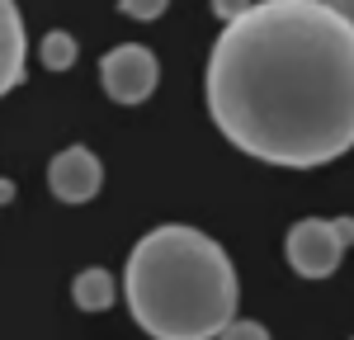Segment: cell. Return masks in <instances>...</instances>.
Wrapping results in <instances>:
<instances>
[{
  "instance_id": "6da1fadb",
  "label": "cell",
  "mask_w": 354,
  "mask_h": 340,
  "mask_svg": "<svg viewBox=\"0 0 354 340\" xmlns=\"http://www.w3.org/2000/svg\"><path fill=\"white\" fill-rule=\"evenodd\" d=\"M203 100L241 156L330 166L354 151V28L330 0H255L222 24Z\"/></svg>"
},
{
  "instance_id": "7a4b0ae2",
  "label": "cell",
  "mask_w": 354,
  "mask_h": 340,
  "mask_svg": "<svg viewBox=\"0 0 354 340\" xmlns=\"http://www.w3.org/2000/svg\"><path fill=\"white\" fill-rule=\"evenodd\" d=\"M123 298L151 340H218L236 321L241 283L218 236L189 223H161L133 241Z\"/></svg>"
},
{
  "instance_id": "3957f363",
  "label": "cell",
  "mask_w": 354,
  "mask_h": 340,
  "mask_svg": "<svg viewBox=\"0 0 354 340\" xmlns=\"http://www.w3.org/2000/svg\"><path fill=\"white\" fill-rule=\"evenodd\" d=\"M345 246H354V218H302L283 236V260L302 279H330L345 260Z\"/></svg>"
},
{
  "instance_id": "277c9868",
  "label": "cell",
  "mask_w": 354,
  "mask_h": 340,
  "mask_svg": "<svg viewBox=\"0 0 354 340\" xmlns=\"http://www.w3.org/2000/svg\"><path fill=\"white\" fill-rule=\"evenodd\" d=\"M100 85L113 104H142L161 85V62L142 43H118L100 57Z\"/></svg>"
},
{
  "instance_id": "5b68a950",
  "label": "cell",
  "mask_w": 354,
  "mask_h": 340,
  "mask_svg": "<svg viewBox=\"0 0 354 340\" xmlns=\"http://www.w3.org/2000/svg\"><path fill=\"white\" fill-rule=\"evenodd\" d=\"M100 185H104V166L81 142H71L66 151H57L53 161H48V189L62 203H90V198L100 194Z\"/></svg>"
},
{
  "instance_id": "8992f818",
  "label": "cell",
  "mask_w": 354,
  "mask_h": 340,
  "mask_svg": "<svg viewBox=\"0 0 354 340\" xmlns=\"http://www.w3.org/2000/svg\"><path fill=\"white\" fill-rule=\"evenodd\" d=\"M0 24H5V66H0L5 76H0V85L15 90L24 81V19L15 5H0Z\"/></svg>"
},
{
  "instance_id": "52a82bcc",
  "label": "cell",
  "mask_w": 354,
  "mask_h": 340,
  "mask_svg": "<svg viewBox=\"0 0 354 340\" xmlns=\"http://www.w3.org/2000/svg\"><path fill=\"white\" fill-rule=\"evenodd\" d=\"M113 293H118V283H113L109 270H81V274L71 279V298H76L81 312H109Z\"/></svg>"
},
{
  "instance_id": "ba28073f",
  "label": "cell",
  "mask_w": 354,
  "mask_h": 340,
  "mask_svg": "<svg viewBox=\"0 0 354 340\" xmlns=\"http://www.w3.org/2000/svg\"><path fill=\"white\" fill-rule=\"evenodd\" d=\"M38 57H43V66H48V71H71V66H76V57H81V48H76V38H71L66 28H48Z\"/></svg>"
},
{
  "instance_id": "9c48e42d",
  "label": "cell",
  "mask_w": 354,
  "mask_h": 340,
  "mask_svg": "<svg viewBox=\"0 0 354 340\" xmlns=\"http://www.w3.org/2000/svg\"><path fill=\"white\" fill-rule=\"evenodd\" d=\"M218 340H270V326H265V321H255V317H236Z\"/></svg>"
},
{
  "instance_id": "30bf717a",
  "label": "cell",
  "mask_w": 354,
  "mask_h": 340,
  "mask_svg": "<svg viewBox=\"0 0 354 340\" xmlns=\"http://www.w3.org/2000/svg\"><path fill=\"white\" fill-rule=\"evenodd\" d=\"M118 10H123L128 19H161V15H165V0H123Z\"/></svg>"
},
{
  "instance_id": "8fae6325",
  "label": "cell",
  "mask_w": 354,
  "mask_h": 340,
  "mask_svg": "<svg viewBox=\"0 0 354 340\" xmlns=\"http://www.w3.org/2000/svg\"><path fill=\"white\" fill-rule=\"evenodd\" d=\"M241 10H245V5H236V0H213V15H218L222 24H232V19H236Z\"/></svg>"
},
{
  "instance_id": "7c38bea8",
  "label": "cell",
  "mask_w": 354,
  "mask_h": 340,
  "mask_svg": "<svg viewBox=\"0 0 354 340\" xmlns=\"http://www.w3.org/2000/svg\"><path fill=\"white\" fill-rule=\"evenodd\" d=\"M330 5H335V15H340V19L354 28V0H330Z\"/></svg>"
},
{
  "instance_id": "4fadbf2b",
  "label": "cell",
  "mask_w": 354,
  "mask_h": 340,
  "mask_svg": "<svg viewBox=\"0 0 354 340\" xmlns=\"http://www.w3.org/2000/svg\"><path fill=\"white\" fill-rule=\"evenodd\" d=\"M350 340H354V336H350Z\"/></svg>"
}]
</instances>
